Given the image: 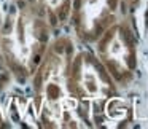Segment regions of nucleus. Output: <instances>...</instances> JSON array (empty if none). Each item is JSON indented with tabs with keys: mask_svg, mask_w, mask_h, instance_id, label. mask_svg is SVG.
<instances>
[{
	"mask_svg": "<svg viewBox=\"0 0 148 129\" xmlns=\"http://www.w3.org/2000/svg\"><path fill=\"white\" fill-rule=\"evenodd\" d=\"M49 24L38 2L18 0L0 29V49L11 72L24 80L32 77L48 49Z\"/></svg>",
	"mask_w": 148,
	"mask_h": 129,
	"instance_id": "1",
	"label": "nucleus"
},
{
	"mask_svg": "<svg viewBox=\"0 0 148 129\" xmlns=\"http://www.w3.org/2000/svg\"><path fill=\"white\" fill-rule=\"evenodd\" d=\"M70 45L56 40L35 70V97L42 121L48 126H72L77 102L70 91Z\"/></svg>",
	"mask_w": 148,
	"mask_h": 129,
	"instance_id": "2",
	"label": "nucleus"
},
{
	"mask_svg": "<svg viewBox=\"0 0 148 129\" xmlns=\"http://www.w3.org/2000/svg\"><path fill=\"white\" fill-rule=\"evenodd\" d=\"M70 91L75 102H102L112 97V77L92 56L81 53L70 61Z\"/></svg>",
	"mask_w": 148,
	"mask_h": 129,
	"instance_id": "3",
	"label": "nucleus"
},
{
	"mask_svg": "<svg viewBox=\"0 0 148 129\" xmlns=\"http://www.w3.org/2000/svg\"><path fill=\"white\" fill-rule=\"evenodd\" d=\"M99 58L110 77L126 83L135 69V46L131 32L123 24H113L100 34Z\"/></svg>",
	"mask_w": 148,
	"mask_h": 129,
	"instance_id": "4",
	"label": "nucleus"
},
{
	"mask_svg": "<svg viewBox=\"0 0 148 129\" xmlns=\"http://www.w3.org/2000/svg\"><path fill=\"white\" fill-rule=\"evenodd\" d=\"M116 0H72V16L78 35L97 38L110 26V16L115 11Z\"/></svg>",
	"mask_w": 148,
	"mask_h": 129,
	"instance_id": "5",
	"label": "nucleus"
},
{
	"mask_svg": "<svg viewBox=\"0 0 148 129\" xmlns=\"http://www.w3.org/2000/svg\"><path fill=\"white\" fill-rule=\"evenodd\" d=\"M37 2L43 8L51 26L61 24L70 13L72 0H37Z\"/></svg>",
	"mask_w": 148,
	"mask_h": 129,
	"instance_id": "6",
	"label": "nucleus"
}]
</instances>
